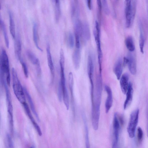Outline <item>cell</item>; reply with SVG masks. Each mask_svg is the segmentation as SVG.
Masks as SVG:
<instances>
[{
    "instance_id": "14",
    "label": "cell",
    "mask_w": 148,
    "mask_h": 148,
    "mask_svg": "<svg viewBox=\"0 0 148 148\" xmlns=\"http://www.w3.org/2000/svg\"><path fill=\"white\" fill-rule=\"evenodd\" d=\"M14 39L15 54L17 59L20 60L21 58L22 50L21 42L20 36L17 35L16 36Z\"/></svg>"
},
{
    "instance_id": "26",
    "label": "cell",
    "mask_w": 148,
    "mask_h": 148,
    "mask_svg": "<svg viewBox=\"0 0 148 148\" xmlns=\"http://www.w3.org/2000/svg\"><path fill=\"white\" fill-rule=\"evenodd\" d=\"M26 55L28 59L31 62L36 66L40 62L39 60L34 54L29 50L26 51Z\"/></svg>"
},
{
    "instance_id": "7",
    "label": "cell",
    "mask_w": 148,
    "mask_h": 148,
    "mask_svg": "<svg viewBox=\"0 0 148 148\" xmlns=\"http://www.w3.org/2000/svg\"><path fill=\"white\" fill-rule=\"evenodd\" d=\"M121 125V124L119 118L118 114L117 113H115L114 114L113 121L114 138L112 143L113 148L117 147Z\"/></svg>"
},
{
    "instance_id": "21",
    "label": "cell",
    "mask_w": 148,
    "mask_h": 148,
    "mask_svg": "<svg viewBox=\"0 0 148 148\" xmlns=\"http://www.w3.org/2000/svg\"><path fill=\"white\" fill-rule=\"evenodd\" d=\"M83 24L79 19L76 20L74 24L75 36H82Z\"/></svg>"
},
{
    "instance_id": "4",
    "label": "cell",
    "mask_w": 148,
    "mask_h": 148,
    "mask_svg": "<svg viewBox=\"0 0 148 148\" xmlns=\"http://www.w3.org/2000/svg\"><path fill=\"white\" fill-rule=\"evenodd\" d=\"M0 73L5 77L7 84L8 86L10 84V75L8 58L5 50L2 49L0 57Z\"/></svg>"
},
{
    "instance_id": "5",
    "label": "cell",
    "mask_w": 148,
    "mask_h": 148,
    "mask_svg": "<svg viewBox=\"0 0 148 148\" xmlns=\"http://www.w3.org/2000/svg\"><path fill=\"white\" fill-rule=\"evenodd\" d=\"M125 25L127 28L130 27L134 20L135 13V6L134 4H132V0H125Z\"/></svg>"
},
{
    "instance_id": "6",
    "label": "cell",
    "mask_w": 148,
    "mask_h": 148,
    "mask_svg": "<svg viewBox=\"0 0 148 148\" xmlns=\"http://www.w3.org/2000/svg\"><path fill=\"white\" fill-rule=\"evenodd\" d=\"M139 114V110L136 109L132 112L130 117L127 130L129 137L134 138L136 128L137 125Z\"/></svg>"
},
{
    "instance_id": "29",
    "label": "cell",
    "mask_w": 148,
    "mask_h": 148,
    "mask_svg": "<svg viewBox=\"0 0 148 148\" xmlns=\"http://www.w3.org/2000/svg\"><path fill=\"white\" fill-rule=\"evenodd\" d=\"M56 8V21H58L60 14V0H54Z\"/></svg>"
},
{
    "instance_id": "38",
    "label": "cell",
    "mask_w": 148,
    "mask_h": 148,
    "mask_svg": "<svg viewBox=\"0 0 148 148\" xmlns=\"http://www.w3.org/2000/svg\"><path fill=\"white\" fill-rule=\"evenodd\" d=\"M147 134L148 137V100L147 101Z\"/></svg>"
},
{
    "instance_id": "28",
    "label": "cell",
    "mask_w": 148,
    "mask_h": 148,
    "mask_svg": "<svg viewBox=\"0 0 148 148\" xmlns=\"http://www.w3.org/2000/svg\"><path fill=\"white\" fill-rule=\"evenodd\" d=\"M67 42L68 46L71 48H72L74 45V38L71 32L69 33L67 37Z\"/></svg>"
},
{
    "instance_id": "8",
    "label": "cell",
    "mask_w": 148,
    "mask_h": 148,
    "mask_svg": "<svg viewBox=\"0 0 148 148\" xmlns=\"http://www.w3.org/2000/svg\"><path fill=\"white\" fill-rule=\"evenodd\" d=\"M105 89L107 94L105 103V111L106 113L109 112L111 108L113 103L112 92L110 87L107 85L105 86Z\"/></svg>"
},
{
    "instance_id": "15",
    "label": "cell",
    "mask_w": 148,
    "mask_h": 148,
    "mask_svg": "<svg viewBox=\"0 0 148 148\" xmlns=\"http://www.w3.org/2000/svg\"><path fill=\"white\" fill-rule=\"evenodd\" d=\"M47 56L48 66L53 79L54 76V68L53 62L49 45L48 44L46 47Z\"/></svg>"
},
{
    "instance_id": "17",
    "label": "cell",
    "mask_w": 148,
    "mask_h": 148,
    "mask_svg": "<svg viewBox=\"0 0 148 148\" xmlns=\"http://www.w3.org/2000/svg\"><path fill=\"white\" fill-rule=\"evenodd\" d=\"M81 58L80 49L76 48L73 54L72 60L74 68L76 69H78L79 67Z\"/></svg>"
},
{
    "instance_id": "13",
    "label": "cell",
    "mask_w": 148,
    "mask_h": 148,
    "mask_svg": "<svg viewBox=\"0 0 148 148\" xmlns=\"http://www.w3.org/2000/svg\"><path fill=\"white\" fill-rule=\"evenodd\" d=\"M133 94L132 84L131 82H129L128 88L126 93V99L124 103V109H126L130 105L132 100Z\"/></svg>"
},
{
    "instance_id": "35",
    "label": "cell",
    "mask_w": 148,
    "mask_h": 148,
    "mask_svg": "<svg viewBox=\"0 0 148 148\" xmlns=\"http://www.w3.org/2000/svg\"><path fill=\"white\" fill-rule=\"evenodd\" d=\"M103 0L105 11L107 14H108L109 13V11L108 7V5L107 4V0Z\"/></svg>"
},
{
    "instance_id": "19",
    "label": "cell",
    "mask_w": 148,
    "mask_h": 148,
    "mask_svg": "<svg viewBox=\"0 0 148 148\" xmlns=\"http://www.w3.org/2000/svg\"><path fill=\"white\" fill-rule=\"evenodd\" d=\"M33 36L34 42L36 47L41 51H42V49L40 47L38 43V29L37 24L34 23L33 27Z\"/></svg>"
},
{
    "instance_id": "10",
    "label": "cell",
    "mask_w": 148,
    "mask_h": 148,
    "mask_svg": "<svg viewBox=\"0 0 148 148\" xmlns=\"http://www.w3.org/2000/svg\"><path fill=\"white\" fill-rule=\"evenodd\" d=\"M87 65V73L90 82H93L94 65L93 56L91 53H89L88 56Z\"/></svg>"
},
{
    "instance_id": "31",
    "label": "cell",
    "mask_w": 148,
    "mask_h": 148,
    "mask_svg": "<svg viewBox=\"0 0 148 148\" xmlns=\"http://www.w3.org/2000/svg\"><path fill=\"white\" fill-rule=\"evenodd\" d=\"M143 133L142 130L140 127H138L137 130V138L138 142L140 143L143 139Z\"/></svg>"
},
{
    "instance_id": "39",
    "label": "cell",
    "mask_w": 148,
    "mask_h": 148,
    "mask_svg": "<svg viewBox=\"0 0 148 148\" xmlns=\"http://www.w3.org/2000/svg\"></svg>"
},
{
    "instance_id": "24",
    "label": "cell",
    "mask_w": 148,
    "mask_h": 148,
    "mask_svg": "<svg viewBox=\"0 0 148 148\" xmlns=\"http://www.w3.org/2000/svg\"><path fill=\"white\" fill-rule=\"evenodd\" d=\"M126 47L130 52H132L135 50V47L133 38L131 36H128L125 40Z\"/></svg>"
},
{
    "instance_id": "3",
    "label": "cell",
    "mask_w": 148,
    "mask_h": 148,
    "mask_svg": "<svg viewBox=\"0 0 148 148\" xmlns=\"http://www.w3.org/2000/svg\"><path fill=\"white\" fill-rule=\"evenodd\" d=\"M93 34L97 49L99 73L101 74L103 55L101 44L100 29L99 24L97 21L95 23Z\"/></svg>"
},
{
    "instance_id": "12",
    "label": "cell",
    "mask_w": 148,
    "mask_h": 148,
    "mask_svg": "<svg viewBox=\"0 0 148 148\" xmlns=\"http://www.w3.org/2000/svg\"><path fill=\"white\" fill-rule=\"evenodd\" d=\"M129 75L127 73L123 74L121 76L120 80V84L121 90L124 94H125L128 89Z\"/></svg>"
},
{
    "instance_id": "27",
    "label": "cell",
    "mask_w": 148,
    "mask_h": 148,
    "mask_svg": "<svg viewBox=\"0 0 148 148\" xmlns=\"http://www.w3.org/2000/svg\"><path fill=\"white\" fill-rule=\"evenodd\" d=\"M82 117L85 130L86 145V147L89 148L90 147V143L89 139L88 128L86 118L84 114L82 115Z\"/></svg>"
},
{
    "instance_id": "1",
    "label": "cell",
    "mask_w": 148,
    "mask_h": 148,
    "mask_svg": "<svg viewBox=\"0 0 148 148\" xmlns=\"http://www.w3.org/2000/svg\"><path fill=\"white\" fill-rule=\"evenodd\" d=\"M102 89V80L100 79L96 80L95 89L93 94L92 102V120L95 122H99L100 105Z\"/></svg>"
},
{
    "instance_id": "16",
    "label": "cell",
    "mask_w": 148,
    "mask_h": 148,
    "mask_svg": "<svg viewBox=\"0 0 148 148\" xmlns=\"http://www.w3.org/2000/svg\"><path fill=\"white\" fill-rule=\"evenodd\" d=\"M123 63L121 58H119L115 64L113 71L118 80L120 79L123 71Z\"/></svg>"
},
{
    "instance_id": "30",
    "label": "cell",
    "mask_w": 148,
    "mask_h": 148,
    "mask_svg": "<svg viewBox=\"0 0 148 148\" xmlns=\"http://www.w3.org/2000/svg\"><path fill=\"white\" fill-rule=\"evenodd\" d=\"M20 61L22 65L25 76L26 78H27L28 77L29 73L27 65L22 59L21 58Z\"/></svg>"
},
{
    "instance_id": "18",
    "label": "cell",
    "mask_w": 148,
    "mask_h": 148,
    "mask_svg": "<svg viewBox=\"0 0 148 148\" xmlns=\"http://www.w3.org/2000/svg\"><path fill=\"white\" fill-rule=\"evenodd\" d=\"M23 88L25 94L31 109L33 113L35 115L38 121L39 122L40 121V119L36 110L32 98L26 88L25 87H24Z\"/></svg>"
},
{
    "instance_id": "9",
    "label": "cell",
    "mask_w": 148,
    "mask_h": 148,
    "mask_svg": "<svg viewBox=\"0 0 148 148\" xmlns=\"http://www.w3.org/2000/svg\"><path fill=\"white\" fill-rule=\"evenodd\" d=\"M127 57L128 59L127 65L129 71L131 74L135 75L136 74V71L135 58L131 52H129L128 53Z\"/></svg>"
},
{
    "instance_id": "37",
    "label": "cell",
    "mask_w": 148,
    "mask_h": 148,
    "mask_svg": "<svg viewBox=\"0 0 148 148\" xmlns=\"http://www.w3.org/2000/svg\"><path fill=\"white\" fill-rule=\"evenodd\" d=\"M128 61V59L127 57H124L123 58V66H125L127 65Z\"/></svg>"
},
{
    "instance_id": "32",
    "label": "cell",
    "mask_w": 148,
    "mask_h": 148,
    "mask_svg": "<svg viewBox=\"0 0 148 148\" xmlns=\"http://www.w3.org/2000/svg\"><path fill=\"white\" fill-rule=\"evenodd\" d=\"M7 144L9 147L13 148V143L11 136L9 134H7L6 136Z\"/></svg>"
},
{
    "instance_id": "23",
    "label": "cell",
    "mask_w": 148,
    "mask_h": 148,
    "mask_svg": "<svg viewBox=\"0 0 148 148\" xmlns=\"http://www.w3.org/2000/svg\"><path fill=\"white\" fill-rule=\"evenodd\" d=\"M0 25L3 33L6 46L7 48H8L9 46V42L8 36L5 25L1 18L0 19Z\"/></svg>"
},
{
    "instance_id": "25",
    "label": "cell",
    "mask_w": 148,
    "mask_h": 148,
    "mask_svg": "<svg viewBox=\"0 0 148 148\" xmlns=\"http://www.w3.org/2000/svg\"><path fill=\"white\" fill-rule=\"evenodd\" d=\"M140 36L139 39V45L140 52L144 53V47L145 42V38L142 27L141 25L139 26Z\"/></svg>"
},
{
    "instance_id": "2",
    "label": "cell",
    "mask_w": 148,
    "mask_h": 148,
    "mask_svg": "<svg viewBox=\"0 0 148 148\" xmlns=\"http://www.w3.org/2000/svg\"><path fill=\"white\" fill-rule=\"evenodd\" d=\"M12 86L14 93L18 100L22 104L26 102L25 93L16 71L14 68L12 69Z\"/></svg>"
},
{
    "instance_id": "22",
    "label": "cell",
    "mask_w": 148,
    "mask_h": 148,
    "mask_svg": "<svg viewBox=\"0 0 148 148\" xmlns=\"http://www.w3.org/2000/svg\"><path fill=\"white\" fill-rule=\"evenodd\" d=\"M9 14L10 19V32L12 38L15 39L16 36L14 22L11 12H9Z\"/></svg>"
},
{
    "instance_id": "20",
    "label": "cell",
    "mask_w": 148,
    "mask_h": 148,
    "mask_svg": "<svg viewBox=\"0 0 148 148\" xmlns=\"http://www.w3.org/2000/svg\"><path fill=\"white\" fill-rule=\"evenodd\" d=\"M82 36L86 41H88L90 38V33L89 25L86 22L83 24Z\"/></svg>"
},
{
    "instance_id": "33",
    "label": "cell",
    "mask_w": 148,
    "mask_h": 148,
    "mask_svg": "<svg viewBox=\"0 0 148 148\" xmlns=\"http://www.w3.org/2000/svg\"><path fill=\"white\" fill-rule=\"evenodd\" d=\"M99 16H101L102 10V3L101 0H97Z\"/></svg>"
},
{
    "instance_id": "11",
    "label": "cell",
    "mask_w": 148,
    "mask_h": 148,
    "mask_svg": "<svg viewBox=\"0 0 148 148\" xmlns=\"http://www.w3.org/2000/svg\"><path fill=\"white\" fill-rule=\"evenodd\" d=\"M24 108L25 112L32 123L34 126L38 134L41 135L42 132L41 129L38 124L34 120L31 112L29 107L26 102L22 104Z\"/></svg>"
},
{
    "instance_id": "36",
    "label": "cell",
    "mask_w": 148,
    "mask_h": 148,
    "mask_svg": "<svg viewBox=\"0 0 148 148\" xmlns=\"http://www.w3.org/2000/svg\"><path fill=\"white\" fill-rule=\"evenodd\" d=\"M86 4L88 9L91 10L92 8V0H86Z\"/></svg>"
},
{
    "instance_id": "34",
    "label": "cell",
    "mask_w": 148,
    "mask_h": 148,
    "mask_svg": "<svg viewBox=\"0 0 148 148\" xmlns=\"http://www.w3.org/2000/svg\"><path fill=\"white\" fill-rule=\"evenodd\" d=\"M35 66L38 76H40L41 74V70L40 62L38 64Z\"/></svg>"
}]
</instances>
